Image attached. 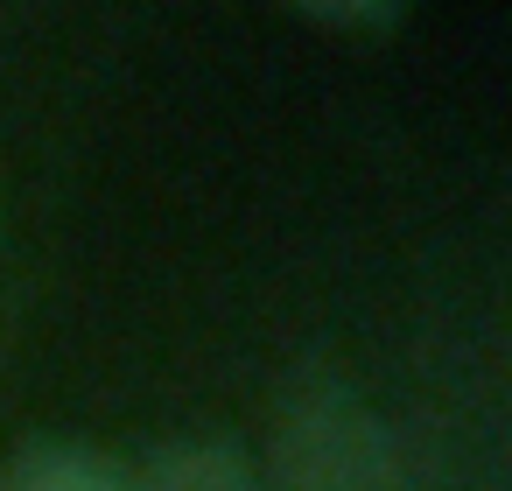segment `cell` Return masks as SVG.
<instances>
[{"mask_svg": "<svg viewBox=\"0 0 512 491\" xmlns=\"http://www.w3.org/2000/svg\"><path fill=\"white\" fill-rule=\"evenodd\" d=\"M267 491H400V449L379 407L330 365H302L274 400Z\"/></svg>", "mask_w": 512, "mask_h": 491, "instance_id": "1", "label": "cell"}, {"mask_svg": "<svg viewBox=\"0 0 512 491\" xmlns=\"http://www.w3.org/2000/svg\"><path fill=\"white\" fill-rule=\"evenodd\" d=\"M0 253H8V211H0Z\"/></svg>", "mask_w": 512, "mask_h": 491, "instance_id": "5", "label": "cell"}, {"mask_svg": "<svg viewBox=\"0 0 512 491\" xmlns=\"http://www.w3.org/2000/svg\"><path fill=\"white\" fill-rule=\"evenodd\" d=\"M127 491H267L260 463L218 435H190V442H162L141 463H127Z\"/></svg>", "mask_w": 512, "mask_h": 491, "instance_id": "2", "label": "cell"}, {"mask_svg": "<svg viewBox=\"0 0 512 491\" xmlns=\"http://www.w3.org/2000/svg\"><path fill=\"white\" fill-rule=\"evenodd\" d=\"M0 491H127V463L92 442L36 435L0 456Z\"/></svg>", "mask_w": 512, "mask_h": 491, "instance_id": "3", "label": "cell"}, {"mask_svg": "<svg viewBox=\"0 0 512 491\" xmlns=\"http://www.w3.org/2000/svg\"><path fill=\"white\" fill-rule=\"evenodd\" d=\"M288 8L323 22V29H386V22H400L414 8V0H288Z\"/></svg>", "mask_w": 512, "mask_h": 491, "instance_id": "4", "label": "cell"}]
</instances>
